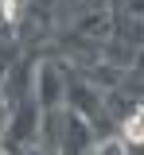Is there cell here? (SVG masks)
<instances>
[{"instance_id":"obj_1","label":"cell","mask_w":144,"mask_h":155,"mask_svg":"<svg viewBox=\"0 0 144 155\" xmlns=\"http://www.w3.org/2000/svg\"><path fill=\"white\" fill-rule=\"evenodd\" d=\"M125 140L129 143H144V105L125 120Z\"/></svg>"},{"instance_id":"obj_2","label":"cell","mask_w":144,"mask_h":155,"mask_svg":"<svg viewBox=\"0 0 144 155\" xmlns=\"http://www.w3.org/2000/svg\"><path fill=\"white\" fill-rule=\"evenodd\" d=\"M4 16H8V19H16V0H4Z\"/></svg>"},{"instance_id":"obj_3","label":"cell","mask_w":144,"mask_h":155,"mask_svg":"<svg viewBox=\"0 0 144 155\" xmlns=\"http://www.w3.org/2000/svg\"><path fill=\"white\" fill-rule=\"evenodd\" d=\"M0 155H8V151H0Z\"/></svg>"}]
</instances>
